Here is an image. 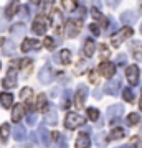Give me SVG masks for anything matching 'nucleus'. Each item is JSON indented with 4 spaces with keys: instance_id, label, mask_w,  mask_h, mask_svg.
<instances>
[{
    "instance_id": "f257e3e1",
    "label": "nucleus",
    "mask_w": 142,
    "mask_h": 148,
    "mask_svg": "<svg viewBox=\"0 0 142 148\" xmlns=\"http://www.w3.org/2000/svg\"><path fill=\"white\" fill-rule=\"evenodd\" d=\"M132 35H134V32H132L131 27H122L121 30H117V32L112 35V38H111V45H112L114 48H117L122 41L129 40Z\"/></svg>"
},
{
    "instance_id": "f03ea898",
    "label": "nucleus",
    "mask_w": 142,
    "mask_h": 148,
    "mask_svg": "<svg viewBox=\"0 0 142 148\" xmlns=\"http://www.w3.org/2000/svg\"><path fill=\"white\" fill-rule=\"evenodd\" d=\"M83 30V20L78 18V20H66L64 23V33L68 38H74L78 36L79 33Z\"/></svg>"
},
{
    "instance_id": "7ed1b4c3",
    "label": "nucleus",
    "mask_w": 142,
    "mask_h": 148,
    "mask_svg": "<svg viewBox=\"0 0 142 148\" xmlns=\"http://www.w3.org/2000/svg\"><path fill=\"white\" fill-rule=\"evenodd\" d=\"M84 123H86V119L79 114H74V112H69L68 115L64 117V127L68 130H74V128L81 127Z\"/></svg>"
},
{
    "instance_id": "20e7f679",
    "label": "nucleus",
    "mask_w": 142,
    "mask_h": 148,
    "mask_svg": "<svg viewBox=\"0 0 142 148\" xmlns=\"http://www.w3.org/2000/svg\"><path fill=\"white\" fill-rule=\"evenodd\" d=\"M51 23H53V28H55V32L56 35H61L64 30V18H63V13L61 10L58 8H51Z\"/></svg>"
},
{
    "instance_id": "39448f33",
    "label": "nucleus",
    "mask_w": 142,
    "mask_h": 148,
    "mask_svg": "<svg viewBox=\"0 0 142 148\" xmlns=\"http://www.w3.org/2000/svg\"><path fill=\"white\" fill-rule=\"evenodd\" d=\"M101 76H104L106 79H112L114 77V74H116V64L111 63V61H103L99 64V68H98Z\"/></svg>"
},
{
    "instance_id": "423d86ee",
    "label": "nucleus",
    "mask_w": 142,
    "mask_h": 148,
    "mask_svg": "<svg viewBox=\"0 0 142 148\" xmlns=\"http://www.w3.org/2000/svg\"><path fill=\"white\" fill-rule=\"evenodd\" d=\"M48 25H50V21H48V18L45 15H38L37 18H35V21H33V32L37 33V35H45V32H46Z\"/></svg>"
},
{
    "instance_id": "0eeeda50",
    "label": "nucleus",
    "mask_w": 142,
    "mask_h": 148,
    "mask_svg": "<svg viewBox=\"0 0 142 148\" xmlns=\"http://www.w3.org/2000/svg\"><path fill=\"white\" fill-rule=\"evenodd\" d=\"M86 97H88V87H86V86H79L78 90H76V94H74V106H76L78 110L84 107Z\"/></svg>"
},
{
    "instance_id": "6e6552de",
    "label": "nucleus",
    "mask_w": 142,
    "mask_h": 148,
    "mask_svg": "<svg viewBox=\"0 0 142 148\" xmlns=\"http://www.w3.org/2000/svg\"><path fill=\"white\" fill-rule=\"evenodd\" d=\"M124 112V107L119 104V106H111L109 109H107V119L111 120V123L114 125V123H117L119 122V117H121V114Z\"/></svg>"
},
{
    "instance_id": "1a4fd4ad",
    "label": "nucleus",
    "mask_w": 142,
    "mask_h": 148,
    "mask_svg": "<svg viewBox=\"0 0 142 148\" xmlns=\"http://www.w3.org/2000/svg\"><path fill=\"white\" fill-rule=\"evenodd\" d=\"M38 79H40V82H43V84H50L53 79V68L50 66V64H45L42 68V71H40V74H38Z\"/></svg>"
},
{
    "instance_id": "9d476101",
    "label": "nucleus",
    "mask_w": 142,
    "mask_h": 148,
    "mask_svg": "<svg viewBox=\"0 0 142 148\" xmlns=\"http://www.w3.org/2000/svg\"><path fill=\"white\" fill-rule=\"evenodd\" d=\"M126 76H127L129 84L137 86V82H139V68H137L136 64H131V66L126 69Z\"/></svg>"
},
{
    "instance_id": "9b49d317",
    "label": "nucleus",
    "mask_w": 142,
    "mask_h": 148,
    "mask_svg": "<svg viewBox=\"0 0 142 148\" xmlns=\"http://www.w3.org/2000/svg\"><path fill=\"white\" fill-rule=\"evenodd\" d=\"M119 87H121V79H119V77H112L111 82H107V84L104 86V92L109 94V95H117Z\"/></svg>"
},
{
    "instance_id": "f8f14e48",
    "label": "nucleus",
    "mask_w": 142,
    "mask_h": 148,
    "mask_svg": "<svg viewBox=\"0 0 142 148\" xmlns=\"http://www.w3.org/2000/svg\"><path fill=\"white\" fill-rule=\"evenodd\" d=\"M3 87L5 89H13L17 86V73H15V69H10L8 73H7V76H5V79H3Z\"/></svg>"
},
{
    "instance_id": "ddd939ff",
    "label": "nucleus",
    "mask_w": 142,
    "mask_h": 148,
    "mask_svg": "<svg viewBox=\"0 0 142 148\" xmlns=\"http://www.w3.org/2000/svg\"><path fill=\"white\" fill-rule=\"evenodd\" d=\"M15 66H17L18 69H21V71L25 73V76H28V74L32 73L33 63H32V59L23 58V59H17V61H15Z\"/></svg>"
},
{
    "instance_id": "4468645a",
    "label": "nucleus",
    "mask_w": 142,
    "mask_h": 148,
    "mask_svg": "<svg viewBox=\"0 0 142 148\" xmlns=\"http://www.w3.org/2000/svg\"><path fill=\"white\" fill-rule=\"evenodd\" d=\"M91 147V138L88 133H79L76 137V143H74V148H89Z\"/></svg>"
},
{
    "instance_id": "2eb2a0df",
    "label": "nucleus",
    "mask_w": 142,
    "mask_h": 148,
    "mask_svg": "<svg viewBox=\"0 0 142 148\" xmlns=\"http://www.w3.org/2000/svg\"><path fill=\"white\" fill-rule=\"evenodd\" d=\"M40 48V41L38 40H32V38H25L23 43H21V51L26 53V51H32V49H38Z\"/></svg>"
},
{
    "instance_id": "dca6fc26",
    "label": "nucleus",
    "mask_w": 142,
    "mask_h": 148,
    "mask_svg": "<svg viewBox=\"0 0 142 148\" xmlns=\"http://www.w3.org/2000/svg\"><path fill=\"white\" fill-rule=\"evenodd\" d=\"M91 15H93V18H94V20L98 21V23H99L103 28H107V25H109V20H107V18H106V16L103 15L99 10H98V8H91Z\"/></svg>"
},
{
    "instance_id": "f3484780",
    "label": "nucleus",
    "mask_w": 142,
    "mask_h": 148,
    "mask_svg": "<svg viewBox=\"0 0 142 148\" xmlns=\"http://www.w3.org/2000/svg\"><path fill=\"white\" fill-rule=\"evenodd\" d=\"M23 115H25V106L23 104H17L13 107V110H12V120L15 122V123H18Z\"/></svg>"
},
{
    "instance_id": "a211bd4d",
    "label": "nucleus",
    "mask_w": 142,
    "mask_h": 148,
    "mask_svg": "<svg viewBox=\"0 0 142 148\" xmlns=\"http://www.w3.org/2000/svg\"><path fill=\"white\" fill-rule=\"evenodd\" d=\"M18 10H20V2H18V0H10V3H8L7 8H5V16L7 18H12Z\"/></svg>"
},
{
    "instance_id": "6ab92c4d",
    "label": "nucleus",
    "mask_w": 142,
    "mask_h": 148,
    "mask_svg": "<svg viewBox=\"0 0 142 148\" xmlns=\"http://www.w3.org/2000/svg\"><path fill=\"white\" fill-rule=\"evenodd\" d=\"M38 137H40V142H42L43 148H46L48 145H50L51 137H50V133H48V130H46V127H45V125H42V127L38 128Z\"/></svg>"
},
{
    "instance_id": "aec40b11",
    "label": "nucleus",
    "mask_w": 142,
    "mask_h": 148,
    "mask_svg": "<svg viewBox=\"0 0 142 148\" xmlns=\"http://www.w3.org/2000/svg\"><path fill=\"white\" fill-rule=\"evenodd\" d=\"M94 51H96V43H94V40L88 38V40L84 41V46H83V53H84V56L91 58V56L94 54Z\"/></svg>"
},
{
    "instance_id": "412c9836",
    "label": "nucleus",
    "mask_w": 142,
    "mask_h": 148,
    "mask_svg": "<svg viewBox=\"0 0 142 148\" xmlns=\"http://www.w3.org/2000/svg\"><path fill=\"white\" fill-rule=\"evenodd\" d=\"M37 109H38V112H42V114H46V112L50 110V107H48V101H46V95H45V94H38Z\"/></svg>"
},
{
    "instance_id": "4be33fe9",
    "label": "nucleus",
    "mask_w": 142,
    "mask_h": 148,
    "mask_svg": "<svg viewBox=\"0 0 142 148\" xmlns=\"http://www.w3.org/2000/svg\"><path fill=\"white\" fill-rule=\"evenodd\" d=\"M20 99L25 101L28 104V107H32V102H33V89L32 87H23L20 90Z\"/></svg>"
},
{
    "instance_id": "5701e85b",
    "label": "nucleus",
    "mask_w": 142,
    "mask_h": 148,
    "mask_svg": "<svg viewBox=\"0 0 142 148\" xmlns=\"http://www.w3.org/2000/svg\"><path fill=\"white\" fill-rule=\"evenodd\" d=\"M0 104L5 107V109H10L12 104H13V95L10 92H2L0 94Z\"/></svg>"
},
{
    "instance_id": "b1692460",
    "label": "nucleus",
    "mask_w": 142,
    "mask_h": 148,
    "mask_svg": "<svg viewBox=\"0 0 142 148\" xmlns=\"http://www.w3.org/2000/svg\"><path fill=\"white\" fill-rule=\"evenodd\" d=\"M26 137V130L23 125H17L15 128H13V138H15L17 142H23Z\"/></svg>"
},
{
    "instance_id": "393cba45",
    "label": "nucleus",
    "mask_w": 142,
    "mask_h": 148,
    "mask_svg": "<svg viewBox=\"0 0 142 148\" xmlns=\"http://www.w3.org/2000/svg\"><path fill=\"white\" fill-rule=\"evenodd\" d=\"M121 21H124V23H136L137 21V12H124L121 15Z\"/></svg>"
},
{
    "instance_id": "a878e982",
    "label": "nucleus",
    "mask_w": 142,
    "mask_h": 148,
    "mask_svg": "<svg viewBox=\"0 0 142 148\" xmlns=\"http://www.w3.org/2000/svg\"><path fill=\"white\" fill-rule=\"evenodd\" d=\"M56 59H58V63H61V64H69L71 63V51H69V49H61Z\"/></svg>"
},
{
    "instance_id": "bb28decb",
    "label": "nucleus",
    "mask_w": 142,
    "mask_h": 148,
    "mask_svg": "<svg viewBox=\"0 0 142 148\" xmlns=\"http://www.w3.org/2000/svg\"><path fill=\"white\" fill-rule=\"evenodd\" d=\"M56 120H58V117H56V110L51 107V109L45 114V122H46L48 125H55V123H56Z\"/></svg>"
},
{
    "instance_id": "cd10ccee",
    "label": "nucleus",
    "mask_w": 142,
    "mask_h": 148,
    "mask_svg": "<svg viewBox=\"0 0 142 148\" xmlns=\"http://www.w3.org/2000/svg\"><path fill=\"white\" fill-rule=\"evenodd\" d=\"M139 122H141V115L136 114V112H131V114L127 115V119H126V123L129 125V127H134V125H137Z\"/></svg>"
},
{
    "instance_id": "c85d7f7f",
    "label": "nucleus",
    "mask_w": 142,
    "mask_h": 148,
    "mask_svg": "<svg viewBox=\"0 0 142 148\" xmlns=\"http://www.w3.org/2000/svg\"><path fill=\"white\" fill-rule=\"evenodd\" d=\"M10 137V125L8 123H2V127H0V138H2V142L5 143Z\"/></svg>"
},
{
    "instance_id": "c756f323",
    "label": "nucleus",
    "mask_w": 142,
    "mask_h": 148,
    "mask_svg": "<svg viewBox=\"0 0 142 148\" xmlns=\"http://www.w3.org/2000/svg\"><path fill=\"white\" fill-rule=\"evenodd\" d=\"M3 54H5V56H13V54H15V43L13 41L3 43Z\"/></svg>"
},
{
    "instance_id": "7c9ffc66",
    "label": "nucleus",
    "mask_w": 142,
    "mask_h": 148,
    "mask_svg": "<svg viewBox=\"0 0 142 148\" xmlns=\"http://www.w3.org/2000/svg\"><path fill=\"white\" fill-rule=\"evenodd\" d=\"M61 5L66 12H73L78 7V0H61Z\"/></svg>"
},
{
    "instance_id": "2f4dec72",
    "label": "nucleus",
    "mask_w": 142,
    "mask_h": 148,
    "mask_svg": "<svg viewBox=\"0 0 142 148\" xmlns=\"http://www.w3.org/2000/svg\"><path fill=\"white\" fill-rule=\"evenodd\" d=\"M122 137H124L122 127H114L112 128V132H111V140H121Z\"/></svg>"
},
{
    "instance_id": "473e14b6",
    "label": "nucleus",
    "mask_w": 142,
    "mask_h": 148,
    "mask_svg": "<svg viewBox=\"0 0 142 148\" xmlns=\"http://www.w3.org/2000/svg\"><path fill=\"white\" fill-rule=\"evenodd\" d=\"M25 25L23 23H20V25H13L12 27V35H15V36H21L23 33H25Z\"/></svg>"
},
{
    "instance_id": "72a5a7b5",
    "label": "nucleus",
    "mask_w": 142,
    "mask_h": 148,
    "mask_svg": "<svg viewBox=\"0 0 142 148\" xmlns=\"http://www.w3.org/2000/svg\"><path fill=\"white\" fill-rule=\"evenodd\" d=\"M86 114H88V119H89V120H93V122L99 119V110H98V109H94V107H89V109L86 110Z\"/></svg>"
},
{
    "instance_id": "f704fd0d",
    "label": "nucleus",
    "mask_w": 142,
    "mask_h": 148,
    "mask_svg": "<svg viewBox=\"0 0 142 148\" xmlns=\"http://www.w3.org/2000/svg\"><path fill=\"white\" fill-rule=\"evenodd\" d=\"M132 56H134L137 61H142V45L136 43V48H132Z\"/></svg>"
},
{
    "instance_id": "c9c22d12",
    "label": "nucleus",
    "mask_w": 142,
    "mask_h": 148,
    "mask_svg": "<svg viewBox=\"0 0 142 148\" xmlns=\"http://www.w3.org/2000/svg\"><path fill=\"white\" fill-rule=\"evenodd\" d=\"M99 53H101V59H107L109 54H111V51H109V48L103 43V45H99Z\"/></svg>"
},
{
    "instance_id": "e433bc0d",
    "label": "nucleus",
    "mask_w": 142,
    "mask_h": 148,
    "mask_svg": "<svg viewBox=\"0 0 142 148\" xmlns=\"http://www.w3.org/2000/svg\"><path fill=\"white\" fill-rule=\"evenodd\" d=\"M122 97H124V101L126 102H134V92H132L131 89H129V87H127V89H124V92H122Z\"/></svg>"
},
{
    "instance_id": "4c0bfd02",
    "label": "nucleus",
    "mask_w": 142,
    "mask_h": 148,
    "mask_svg": "<svg viewBox=\"0 0 142 148\" xmlns=\"http://www.w3.org/2000/svg\"><path fill=\"white\" fill-rule=\"evenodd\" d=\"M88 77H89V82H91V84H94V86H98V84H99V76H98V73H94L93 69L89 71V74H88Z\"/></svg>"
},
{
    "instance_id": "58836bf2",
    "label": "nucleus",
    "mask_w": 142,
    "mask_h": 148,
    "mask_svg": "<svg viewBox=\"0 0 142 148\" xmlns=\"http://www.w3.org/2000/svg\"><path fill=\"white\" fill-rule=\"evenodd\" d=\"M96 145L98 147H104L106 143H107V140H106V135L104 133H98V137H96Z\"/></svg>"
},
{
    "instance_id": "ea45409f",
    "label": "nucleus",
    "mask_w": 142,
    "mask_h": 148,
    "mask_svg": "<svg viewBox=\"0 0 142 148\" xmlns=\"http://www.w3.org/2000/svg\"><path fill=\"white\" fill-rule=\"evenodd\" d=\"M43 45H45V48H46V49H50V51H53V49H55V40H53V38H50V36L45 38Z\"/></svg>"
},
{
    "instance_id": "a19ab883",
    "label": "nucleus",
    "mask_w": 142,
    "mask_h": 148,
    "mask_svg": "<svg viewBox=\"0 0 142 148\" xmlns=\"http://www.w3.org/2000/svg\"><path fill=\"white\" fill-rule=\"evenodd\" d=\"M89 32L94 35V36H101V30L99 27H98V23H91L89 25Z\"/></svg>"
},
{
    "instance_id": "79ce46f5",
    "label": "nucleus",
    "mask_w": 142,
    "mask_h": 148,
    "mask_svg": "<svg viewBox=\"0 0 142 148\" xmlns=\"http://www.w3.org/2000/svg\"><path fill=\"white\" fill-rule=\"evenodd\" d=\"M55 148H68V143H66L64 138H60L58 142L55 143Z\"/></svg>"
},
{
    "instance_id": "37998d69",
    "label": "nucleus",
    "mask_w": 142,
    "mask_h": 148,
    "mask_svg": "<svg viewBox=\"0 0 142 148\" xmlns=\"http://www.w3.org/2000/svg\"><path fill=\"white\" fill-rule=\"evenodd\" d=\"M35 122H37V114H30L26 117V123L28 125H35Z\"/></svg>"
},
{
    "instance_id": "c03bdc74",
    "label": "nucleus",
    "mask_w": 142,
    "mask_h": 148,
    "mask_svg": "<svg viewBox=\"0 0 142 148\" xmlns=\"http://www.w3.org/2000/svg\"><path fill=\"white\" fill-rule=\"evenodd\" d=\"M68 95H69V92H66V94H64L63 102H61V109H68V107H69V99H68Z\"/></svg>"
},
{
    "instance_id": "a18cd8bd",
    "label": "nucleus",
    "mask_w": 142,
    "mask_h": 148,
    "mask_svg": "<svg viewBox=\"0 0 142 148\" xmlns=\"http://www.w3.org/2000/svg\"><path fill=\"white\" fill-rule=\"evenodd\" d=\"M43 3H45V10L50 12V10L53 8V3H55V0H45Z\"/></svg>"
},
{
    "instance_id": "49530a36",
    "label": "nucleus",
    "mask_w": 142,
    "mask_h": 148,
    "mask_svg": "<svg viewBox=\"0 0 142 148\" xmlns=\"http://www.w3.org/2000/svg\"><path fill=\"white\" fill-rule=\"evenodd\" d=\"M129 145H131L132 148L137 147V145H139V137H132V138H131V142H129Z\"/></svg>"
},
{
    "instance_id": "de8ad7c7",
    "label": "nucleus",
    "mask_w": 142,
    "mask_h": 148,
    "mask_svg": "<svg viewBox=\"0 0 142 148\" xmlns=\"http://www.w3.org/2000/svg\"><path fill=\"white\" fill-rule=\"evenodd\" d=\"M117 63H119V64L126 63V54H117Z\"/></svg>"
},
{
    "instance_id": "09e8293b",
    "label": "nucleus",
    "mask_w": 142,
    "mask_h": 148,
    "mask_svg": "<svg viewBox=\"0 0 142 148\" xmlns=\"http://www.w3.org/2000/svg\"><path fill=\"white\" fill-rule=\"evenodd\" d=\"M119 2H121V0H106V3H107L109 7H116Z\"/></svg>"
},
{
    "instance_id": "8fccbe9b",
    "label": "nucleus",
    "mask_w": 142,
    "mask_h": 148,
    "mask_svg": "<svg viewBox=\"0 0 142 148\" xmlns=\"http://www.w3.org/2000/svg\"><path fill=\"white\" fill-rule=\"evenodd\" d=\"M94 97H96V99H99V97H101V89H96L94 90Z\"/></svg>"
},
{
    "instance_id": "3c124183",
    "label": "nucleus",
    "mask_w": 142,
    "mask_h": 148,
    "mask_svg": "<svg viewBox=\"0 0 142 148\" xmlns=\"http://www.w3.org/2000/svg\"><path fill=\"white\" fill-rule=\"evenodd\" d=\"M33 2V5H40V0H32Z\"/></svg>"
},
{
    "instance_id": "603ef678",
    "label": "nucleus",
    "mask_w": 142,
    "mask_h": 148,
    "mask_svg": "<svg viewBox=\"0 0 142 148\" xmlns=\"http://www.w3.org/2000/svg\"><path fill=\"white\" fill-rule=\"evenodd\" d=\"M139 109L142 110V97H141V102H139Z\"/></svg>"
},
{
    "instance_id": "864d4df0",
    "label": "nucleus",
    "mask_w": 142,
    "mask_h": 148,
    "mask_svg": "<svg viewBox=\"0 0 142 148\" xmlns=\"http://www.w3.org/2000/svg\"><path fill=\"white\" fill-rule=\"evenodd\" d=\"M141 33H142V25H141Z\"/></svg>"
},
{
    "instance_id": "5fc2aeb1",
    "label": "nucleus",
    "mask_w": 142,
    "mask_h": 148,
    "mask_svg": "<svg viewBox=\"0 0 142 148\" xmlns=\"http://www.w3.org/2000/svg\"><path fill=\"white\" fill-rule=\"evenodd\" d=\"M141 10H142V3H141Z\"/></svg>"
}]
</instances>
